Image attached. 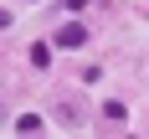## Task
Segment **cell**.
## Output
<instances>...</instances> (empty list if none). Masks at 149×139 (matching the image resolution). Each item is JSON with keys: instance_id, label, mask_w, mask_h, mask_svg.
<instances>
[{"instance_id": "5", "label": "cell", "mask_w": 149, "mask_h": 139, "mask_svg": "<svg viewBox=\"0 0 149 139\" xmlns=\"http://www.w3.org/2000/svg\"><path fill=\"white\" fill-rule=\"evenodd\" d=\"M31 62H36V67H52V46L36 41V46H31Z\"/></svg>"}, {"instance_id": "1", "label": "cell", "mask_w": 149, "mask_h": 139, "mask_svg": "<svg viewBox=\"0 0 149 139\" xmlns=\"http://www.w3.org/2000/svg\"><path fill=\"white\" fill-rule=\"evenodd\" d=\"M57 46H67V52L88 46V26H82V21H62V31H57Z\"/></svg>"}, {"instance_id": "3", "label": "cell", "mask_w": 149, "mask_h": 139, "mask_svg": "<svg viewBox=\"0 0 149 139\" xmlns=\"http://www.w3.org/2000/svg\"><path fill=\"white\" fill-rule=\"evenodd\" d=\"M57 119L67 124V129H77V124H82V108H77V103H62V108H57Z\"/></svg>"}, {"instance_id": "4", "label": "cell", "mask_w": 149, "mask_h": 139, "mask_svg": "<svg viewBox=\"0 0 149 139\" xmlns=\"http://www.w3.org/2000/svg\"><path fill=\"white\" fill-rule=\"evenodd\" d=\"M36 129H41V113H21L15 119V134H36Z\"/></svg>"}, {"instance_id": "2", "label": "cell", "mask_w": 149, "mask_h": 139, "mask_svg": "<svg viewBox=\"0 0 149 139\" xmlns=\"http://www.w3.org/2000/svg\"><path fill=\"white\" fill-rule=\"evenodd\" d=\"M103 119H108V124H123V119H129V108H123L118 98H108V103H103Z\"/></svg>"}]
</instances>
